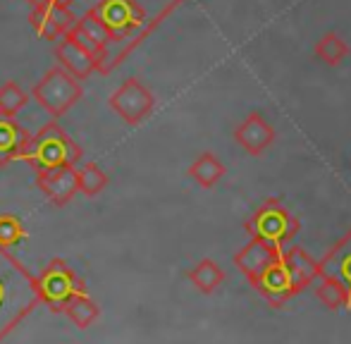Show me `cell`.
I'll return each mask as SVG.
<instances>
[{"mask_svg": "<svg viewBox=\"0 0 351 344\" xmlns=\"http://www.w3.org/2000/svg\"><path fill=\"white\" fill-rule=\"evenodd\" d=\"M36 278L0 247V340L38 306Z\"/></svg>", "mask_w": 351, "mask_h": 344, "instance_id": "cell-1", "label": "cell"}, {"mask_svg": "<svg viewBox=\"0 0 351 344\" xmlns=\"http://www.w3.org/2000/svg\"><path fill=\"white\" fill-rule=\"evenodd\" d=\"M79 158H82V146L56 122H48L36 134L29 136V144L22 153V160H27L36 172L77 165Z\"/></svg>", "mask_w": 351, "mask_h": 344, "instance_id": "cell-2", "label": "cell"}, {"mask_svg": "<svg viewBox=\"0 0 351 344\" xmlns=\"http://www.w3.org/2000/svg\"><path fill=\"white\" fill-rule=\"evenodd\" d=\"M244 228L254 239H263L275 249L285 251L291 239L299 234L301 220L289 208H285L280 199H265V204L254 210Z\"/></svg>", "mask_w": 351, "mask_h": 344, "instance_id": "cell-3", "label": "cell"}, {"mask_svg": "<svg viewBox=\"0 0 351 344\" xmlns=\"http://www.w3.org/2000/svg\"><path fill=\"white\" fill-rule=\"evenodd\" d=\"M36 289H38V302L48 306L51 311H62L67 302L79 294H86V282L77 275L67 260L53 258L41 275H36Z\"/></svg>", "mask_w": 351, "mask_h": 344, "instance_id": "cell-4", "label": "cell"}, {"mask_svg": "<svg viewBox=\"0 0 351 344\" xmlns=\"http://www.w3.org/2000/svg\"><path fill=\"white\" fill-rule=\"evenodd\" d=\"M32 96L46 112H51L53 117H60L84 96V88L70 72L58 65V67H51V70L34 84Z\"/></svg>", "mask_w": 351, "mask_h": 344, "instance_id": "cell-5", "label": "cell"}, {"mask_svg": "<svg viewBox=\"0 0 351 344\" xmlns=\"http://www.w3.org/2000/svg\"><path fill=\"white\" fill-rule=\"evenodd\" d=\"M153 106H156V96L136 77L125 79V84L110 96V108L127 125H139V122H143L151 115Z\"/></svg>", "mask_w": 351, "mask_h": 344, "instance_id": "cell-6", "label": "cell"}, {"mask_svg": "<svg viewBox=\"0 0 351 344\" xmlns=\"http://www.w3.org/2000/svg\"><path fill=\"white\" fill-rule=\"evenodd\" d=\"M249 284L273 308L285 306V304L289 302L291 297L301 294L299 284L294 282V278H291L289 268H287V263H285V258H282V256L278 260H273V263H270L268 268H265L263 273L258 275V278L251 280Z\"/></svg>", "mask_w": 351, "mask_h": 344, "instance_id": "cell-7", "label": "cell"}, {"mask_svg": "<svg viewBox=\"0 0 351 344\" xmlns=\"http://www.w3.org/2000/svg\"><path fill=\"white\" fill-rule=\"evenodd\" d=\"M96 17L106 24L112 38H122L132 34L143 22V10L134 0H101L96 8H91Z\"/></svg>", "mask_w": 351, "mask_h": 344, "instance_id": "cell-8", "label": "cell"}, {"mask_svg": "<svg viewBox=\"0 0 351 344\" xmlns=\"http://www.w3.org/2000/svg\"><path fill=\"white\" fill-rule=\"evenodd\" d=\"M56 58L60 60V67L67 70L74 79H86L91 72L98 70V62L103 58H98L91 48H86L82 41L77 38V34L67 32L65 36L58 38V46H56Z\"/></svg>", "mask_w": 351, "mask_h": 344, "instance_id": "cell-9", "label": "cell"}, {"mask_svg": "<svg viewBox=\"0 0 351 344\" xmlns=\"http://www.w3.org/2000/svg\"><path fill=\"white\" fill-rule=\"evenodd\" d=\"M29 19H32L38 36L46 38V41H58L77 22L72 10L67 8V3H58V0H51V3L41 5V8H32Z\"/></svg>", "mask_w": 351, "mask_h": 344, "instance_id": "cell-10", "label": "cell"}, {"mask_svg": "<svg viewBox=\"0 0 351 344\" xmlns=\"http://www.w3.org/2000/svg\"><path fill=\"white\" fill-rule=\"evenodd\" d=\"M332 278L347 292V311H351V230L318 260V278Z\"/></svg>", "mask_w": 351, "mask_h": 344, "instance_id": "cell-11", "label": "cell"}, {"mask_svg": "<svg viewBox=\"0 0 351 344\" xmlns=\"http://www.w3.org/2000/svg\"><path fill=\"white\" fill-rule=\"evenodd\" d=\"M234 141L246 151L249 156H261L265 149H270L275 141V127L261 115L258 110L249 112L244 120L237 125Z\"/></svg>", "mask_w": 351, "mask_h": 344, "instance_id": "cell-12", "label": "cell"}, {"mask_svg": "<svg viewBox=\"0 0 351 344\" xmlns=\"http://www.w3.org/2000/svg\"><path fill=\"white\" fill-rule=\"evenodd\" d=\"M36 184L56 206H65V204H70L79 191L77 168H74V165H62V168L43 170V172H38Z\"/></svg>", "mask_w": 351, "mask_h": 344, "instance_id": "cell-13", "label": "cell"}, {"mask_svg": "<svg viewBox=\"0 0 351 344\" xmlns=\"http://www.w3.org/2000/svg\"><path fill=\"white\" fill-rule=\"evenodd\" d=\"M282 256L280 249H275L273 244L263 242V239H254L251 237V242L246 244V247H241L239 251L234 254V265L241 270V275H244L246 280H256L261 273H263L265 268H268L273 260H278Z\"/></svg>", "mask_w": 351, "mask_h": 344, "instance_id": "cell-14", "label": "cell"}, {"mask_svg": "<svg viewBox=\"0 0 351 344\" xmlns=\"http://www.w3.org/2000/svg\"><path fill=\"white\" fill-rule=\"evenodd\" d=\"M72 32L77 34V38L84 43L86 48H91L93 53H96L98 58L106 56V48L108 43L112 41L110 32L106 29V24L101 22V19L96 17V12L93 10H88V12H84L82 17L74 22Z\"/></svg>", "mask_w": 351, "mask_h": 344, "instance_id": "cell-15", "label": "cell"}, {"mask_svg": "<svg viewBox=\"0 0 351 344\" xmlns=\"http://www.w3.org/2000/svg\"><path fill=\"white\" fill-rule=\"evenodd\" d=\"M282 258H285L287 268H289L291 278H294V282L299 284L301 292H304V289H308L311 284L318 280V260L311 256L306 249L289 244V247L282 251Z\"/></svg>", "mask_w": 351, "mask_h": 344, "instance_id": "cell-16", "label": "cell"}, {"mask_svg": "<svg viewBox=\"0 0 351 344\" xmlns=\"http://www.w3.org/2000/svg\"><path fill=\"white\" fill-rule=\"evenodd\" d=\"M29 144V132L14 122V117L0 115V165L19 160Z\"/></svg>", "mask_w": 351, "mask_h": 344, "instance_id": "cell-17", "label": "cell"}, {"mask_svg": "<svg viewBox=\"0 0 351 344\" xmlns=\"http://www.w3.org/2000/svg\"><path fill=\"white\" fill-rule=\"evenodd\" d=\"M225 172H227L225 163H222L215 153H210V151L201 153L199 158L189 165V177L199 186H204V189H213V186L225 177Z\"/></svg>", "mask_w": 351, "mask_h": 344, "instance_id": "cell-18", "label": "cell"}, {"mask_svg": "<svg viewBox=\"0 0 351 344\" xmlns=\"http://www.w3.org/2000/svg\"><path fill=\"white\" fill-rule=\"evenodd\" d=\"M186 280H189L201 294H213L225 282V273H222V268L213 258H204L186 273Z\"/></svg>", "mask_w": 351, "mask_h": 344, "instance_id": "cell-19", "label": "cell"}, {"mask_svg": "<svg viewBox=\"0 0 351 344\" xmlns=\"http://www.w3.org/2000/svg\"><path fill=\"white\" fill-rule=\"evenodd\" d=\"M313 53H315V58H318V60L325 62V65L337 67L339 62L349 56V46L337 32H328V34H323V36L318 38Z\"/></svg>", "mask_w": 351, "mask_h": 344, "instance_id": "cell-20", "label": "cell"}, {"mask_svg": "<svg viewBox=\"0 0 351 344\" xmlns=\"http://www.w3.org/2000/svg\"><path fill=\"white\" fill-rule=\"evenodd\" d=\"M62 311H65L67 318H70L77 328H82V330L93 325V323L98 321V316H101V308H98V304L93 302L88 294H79V297L70 299Z\"/></svg>", "mask_w": 351, "mask_h": 344, "instance_id": "cell-21", "label": "cell"}, {"mask_svg": "<svg viewBox=\"0 0 351 344\" xmlns=\"http://www.w3.org/2000/svg\"><path fill=\"white\" fill-rule=\"evenodd\" d=\"M313 284H315V299H318L325 308H330V311L347 308L349 299H347V292L342 289V284H337L332 278H323V275H320Z\"/></svg>", "mask_w": 351, "mask_h": 344, "instance_id": "cell-22", "label": "cell"}, {"mask_svg": "<svg viewBox=\"0 0 351 344\" xmlns=\"http://www.w3.org/2000/svg\"><path fill=\"white\" fill-rule=\"evenodd\" d=\"M106 186H108V175L98 168L96 163H86L77 170V189L82 191L84 196L93 199V196L101 194Z\"/></svg>", "mask_w": 351, "mask_h": 344, "instance_id": "cell-23", "label": "cell"}, {"mask_svg": "<svg viewBox=\"0 0 351 344\" xmlns=\"http://www.w3.org/2000/svg\"><path fill=\"white\" fill-rule=\"evenodd\" d=\"M29 96L24 88H19L14 82H5L0 86V115L5 117H14L24 106H27Z\"/></svg>", "mask_w": 351, "mask_h": 344, "instance_id": "cell-24", "label": "cell"}, {"mask_svg": "<svg viewBox=\"0 0 351 344\" xmlns=\"http://www.w3.org/2000/svg\"><path fill=\"white\" fill-rule=\"evenodd\" d=\"M24 239H27V230L19 223V218H14L10 213H0V247L12 249Z\"/></svg>", "mask_w": 351, "mask_h": 344, "instance_id": "cell-25", "label": "cell"}, {"mask_svg": "<svg viewBox=\"0 0 351 344\" xmlns=\"http://www.w3.org/2000/svg\"><path fill=\"white\" fill-rule=\"evenodd\" d=\"M32 8H41V5H46V3H51V0H27Z\"/></svg>", "mask_w": 351, "mask_h": 344, "instance_id": "cell-26", "label": "cell"}, {"mask_svg": "<svg viewBox=\"0 0 351 344\" xmlns=\"http://www.w3.org/2000/svg\"><path fill=\"white\" fill-rule=\"evenodd\" d=\"M58 3H67V0H58Z\"/></svg>", "mask_w": 351, "mask_h": 344, "instance_id": "cell-27", "label": "cell"}]
</instances>
